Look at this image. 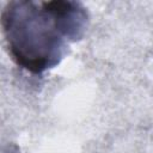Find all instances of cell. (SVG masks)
<instances>
[{
  "label": "cell",
  "instance_id": "obj_1",
  "mask_svg": "<svg viewBox=\"0 0 153 153\" xmlns=\"http://www.w3.org/2000/svg\"><path fill=\"white\" fill-rule=\"evenodd\" d=\"M87 19L75 1L20 0L6 4L1 27L16 63L39 74L60 62L68 44L82 36Z\"/></svg>",
  "mask_w": 153,
  "mask_h": 153
}]
</instances>
